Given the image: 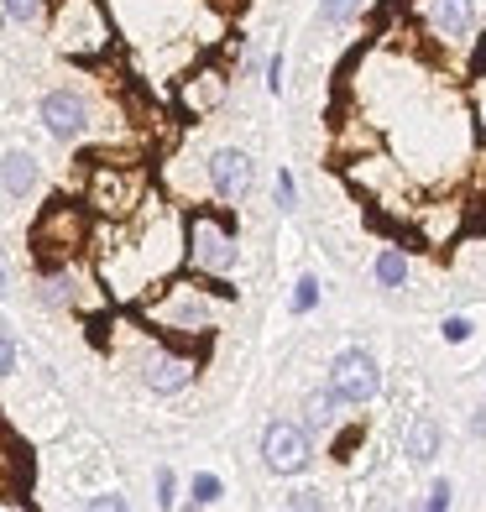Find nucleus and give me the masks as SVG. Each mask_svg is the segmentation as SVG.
I'll return each instance as SVG.
<instances>
[{"instance_id":"obj_1","label":"nucleus","mask_w":486,"mask_h":512,"mask_svg":"<svg viewBox=\"0 0 486 512\" xmlns=\"http://www.w3.org/2000/svg\"><path fill=\"white\" fill-rule=\"evenodd\" d=\"M215 298H230L220 283L215 288H199V283H168L152 304L142 309L157 330L168 335H204L215 324Z\"/></svg>"},{"instance_id":"obj_2","label":"nucleus","mask_w":486,"mask_h":512,"mask_svg":"<svg viewBox=\"0 0 486 512\" xmlns=\"http://www.w3.org/2000/svg\"><path fill=\"white\" fill-rule=\"evenodd\" d=\"M236 256H241L236 230H230L220 215H210V209H194L189 225H183V262H189L199 277H215L220 283L225 272H236Z\"/></svg>"},{"instance_id":"obj_3","label":"nucleus","mask_w":486,"mask_h":512,"mask_svg":"<svg viewBox=\"0 0 486 512\" xmlns=\"http://www.w3.org/2000/svg\"><path fill=\"white\" fill-rule=\"evenodd\" d=\"M53 42L74 58H95L110 48V16L100 0H63L53 21Z\"/></svg>"},{"instance_id":"obj_4","label":"nucleus","mask_w":486,"mask_h":512,"mask_svg":"<svg viewBox=\"0 0 486 512\" xmlns=\"http://www.w3.org/2000/svg\"><path fill=\"white\" fill-rule=\"evenodd\" d=\"M142 189H147L142 168H110V162L89 168V209L105 220H126L142 204Z\"/></svg>"},{"instance_id":"obj_5","label":"nucleus","mask_w":486,"mask_h":512,"mask_svg":"<svg viewBox=\"0 0 486 512\" xmlns=\"http://www.w3.org/2000/svg\"><path fill=\"white\" fill-rule=\"evenodd\" d=\"M32 241H37L42 256L53 251V267H58V262H68L74 251H84V241H89V215H84L79 204H53L48 215H42V225L32 230Z\"/></svg>"},{"instance_id":"obj_6","label":"nucleus","mask_w":486,"mask_h":512,"mask_svg":"<svg viewBox=\"0 0 486 512\" xmlns=\"http://www.w3.org/2000/svg\"><path fill=\"white\" fill-rule=\"evenodd\" d=\"M262 460H267V471L272 476H304L309 471V429H298V424H283V418H272V424L262 429Z\"/></svg>"},{"instance_id":"obj_7","label":"nucleus","mask_w":486,"mask_h":512,"mask_svg":"<svg viewBox=\"0 0 486 512\" xmlns=\"http://www.w3.org/2000/svg\"><path fill=\"white\" fill-rule=\"evenodd\" d=\"M199 361L189 351H173V345H152V351L142 356V366H136V377H142L147 392H157V398H173V392H183L194 382Z\"/></svg>"},{"instance_id":"obj_8","label":"nucleus","mask_w":486,"mask_h":512,"mask_svg":"<svg viewBox=\"0 0 486 512\" xmlns=\"http://www.w3.org/2000/svg\"><path fill=\"white\" fill-rule=\"evenodd\" d=\"M37 115H42V131H48L53 142H79V136L89 131V100L79 95V89H48Z\"/></svg>"},{"instance_id":"obj_9","label":"nucleus","mask_w":486,"mask_h":512,"mask_svg":"<svg viewBox=\"0 0 486 512\" xmlns=\"http://www.w3.org/2000/svg\"><path fill=\"white\" fill-rule=\"evenodd\" d=\"M330 387L340 392L345 403H372L382 392V371L366 351H340L335 366H330Z\"/></svg>"},{"instance_id":"obj_10","label":"nucleus","mask_w":486,"mask_h":512,"mask_svg":"<svg viewBox=\"0 0 486 512\" xmlns=\"http://www.w3.org/2000/svg\"><path fill=\"white\" fill-rule=\"evenodd\" d=\"M251 157L241 152V147H220V152H210V194L220 199V204H236V199H246L251 194Z\"/></svg>"},{"instance_id":"obj_11","label":"nucleus","mask_w":486,"mask_h":512,"mask_svg":"<svg viewBox=\"0 0 486 512\" xmlns=\"http://www.w3.org/2000/svg\"><path fill=\"white\" fill-rule=\"evenodd\" d=\"M225 95H230V79H225V68H220V63H199L194 74L178 84V105L189 110V115H210V110H220Z\"/></svg>"},{"instance_id":"obj_12","label":"nucleus","mask_w":486,"mask_h":512,"mask_svg":"<svg viewBox=\"0 0 486 512\" xmlns=\"http://www.w3.org/2000/svg\"><path fill=\"white\" fill-rule=\"evenodd\" d=\"M37 178H42V168H37V157L27 147H16V152L0 157V189H6L11 199H27L37 189Z\"/></svg>"},{"instance_id":"obj_13","label":"nucleus","mask_w":486,"mask_h":512,"mask_svg":"<svg viewBox=\"0 0 486 512\" xmlns=\"http://www.w3.org/2000/svg\"><path fill=\"white\" fill-rule=\"evenodd\" d=\"M429 27L439 37H471L476 27V0H429Z\"/></svg>"},{"instance_id":"obj_14","label":"nucleus","mask_w":486,"mask_h":512,"mask_svg":"<svg viewBox=\"0 0 486 512\" xmlns=\"http://www.w3.org/2000/svg\"><path fill=\"white\" fill-rule=\"evenodd\" d=\"M439 445H445V429L434 418H413L403 429V460H413V465H429L439 455Z\"/></svg>"},{"instance_id":"obj_15","label":"nucleus","mask_w":486,"mask_h":512,"mask_svg":"<svg viewBox=\"0 0 486 512\" xmlns=\"http://www.w3.org/2000/svg\"><path fill=\"white\" fill-rule=\"evenodd\" d=\"M345 398L335 387H319V392H309V403H304V418H309V429H330L335 424V408H340Z\"/></svg>"},{"instance_id":"obj_16","label":"nucleus","mask_w":486,"mask_h":512,"mask_svg":"<svg viewBox=\"0 0 486 512\" xmlns=\"http://www.w3.org/2000/svg\"><path fill=\"white\" fill-rule=\"evenodd\" d=\"M377 283H382L387 293H398V288L408 283V256H403L398 246H387V251L377 256Z\"/></svg>"},{"instance_id":"obj_17","label":"nucleus","mask_w":486,"mask_h":512,"mask_svg":"<svg viewBox=\"0 0 486 512\" xmlns=\"http://www.w3.org/2000/svg\"><path fill=\"white\" fill-rule=\"evenodd\" d=\"M220 492H225V481L210 476V471H199L189 481V507H210V502H220Z\"/></svg>"},{"instance_id":"obj_18","label":"nucleus","mask_w":486,"mask_h":512,"mask_svg":"<svg viewBox=\"0 0 486 512\" xmlns=\"http://www.w3.org/2000/svg\"><path fill=\"white\" fill-rule=\"evenodd\" d=\"M0 11H6V21L32 27V21H42V11H48V0H0Z\"/></svg>"},{"instance_id":"obj_19","label":"nucleus","mask_w":486,"mask_h":512,"mask_svg":"<svg viewBox=\"0 0 486 512\" xmlns=\"http://www.w3.org/2000/svg\"><path fill=\"white\" fill-rule=\"evenodd\" d=\"M356 11H361V0H324L319 21L324 27H345V21H356Z\"/></svg>"},{"instance_id":"obj_20","label":"nucleus","mask_w":486,"mask_h":512,"mask_svg":"<svg viewBox=\"0 0 486 512\" xmlns=\"http://www.w3.org/2000/svg\"><path fill=\"white\" fill-rule=\"evenodd\" d=\"M314 304H319V277L304 272V277H298V288H293V314H309Z\"/></svg>"},{"instance_id":"obj_21","label":"nucleus","mask_w":486,"mask_h":512,"mask_svg":"<svg viewBox=\"0 0 486 512\" xmlns=\"http://www.w3.org/2000/svg\"><path fill=\"white\" fill-rule=\"evenodd\" d=\"M16 371V340H11V324L0 319V382H6Z\"/></svg>"},{"instance_id":"obj_22","label":"nucleus","mask_w":486,"mask_h":512,"mask_svg":"<svg viewBox=\"0 0 486 512\" xmlns=\"http://www.w3.org/2000/svg\"><path fill=\"white\" fill-rule=\"evenodd\" d=\"M79 512H131V507H126V497H121V492H100V497H89Z\"/></svg>"},{"instance_id":"obj_23","label":"nucleus","mask_w":486,"mask_h":512,"mask_svg":"<svg viewBox=\"0 0 486 512\" xmlns=\"http://www.w3.org/2000/svg\"><path fill=\"white\" fill-rule=\"evenodd\" d=\"M173 492H178V486H173V471L162 465V471H157V507H162V512H173V507H178Z\"/></svg>"},{"instance_id":"obj_24","label":"nucleus","mask_w":486,"mask_h":512,"mask_svg":"<svg viewBox=\"0 0 486 512\" xmlns=\"http://www.w3.org/2000/svg\"><path fill=\"white\" fill-rule=\"evenodd\" d=\"M424 512H450V481H434V486H429Z\"/></svg>"},{"instance_id":"obj_25","label":"nucleus","mask_w":486,"mask_h":512,"mask_svg":"<svg viewBox=\"0 0 486 512\" xmlns=\"http://www.w3.org/2000/svg\"><path fill=\"white\" fill-rule=\"evenodd\" d=\"M439 335H445L450 345H460V340H471V319H460V314H455V319H445V330H439Z\"/></svg>"},{"instance_id":"obj_26","label":"nucleus","mask_w":486,"mask_h":512,"mask_svg":"<svg viewBox=\"0 0 486 512\" xmlns=\"http://www.w3.org/2000/svg\"><path fill=\"white\" fill-rule=\"evenodd\" d=\"M267 89H272V95L283 89V53H272V58H267Z\"/></svg>"},{"instance_id":"obj_27","label":"nucleus","mask_w":486,"mask_h":512,"mask_svg":"<svg viewBox=\"0 0 486 512\" xmlns=\"http://www.w3.org/2000/svg\"><path fill=\"white\" fill-rule=\"evenodd\" d=\"M277 199H283V209H293L298 189H293V173H277Z\"/></svg>"},{"instance_id":"obj_28","label":"nucleus","mask_w":486,"mask_h":512,"mask_svg":"<svg viewBox=\"0 0 486 512\" xmlns=\"http://www.w3.org/2000/svg\"><path fill=\"white\" fill-rule=\"evenodd\" d=\"M319 507H324L319 492H298V497H293V512H319Z\"/></svg>"},{"instance_id":"obj_29","label":"nucleus","mask_w":486,"mask_h":512,"mask_svg":"<svg viewBox=\"0 0 486 512\" xmlns=\"http://www.w3.org/2000/svg\"><path fill=\"white\" fill-rule=\"evenodd\" d=\"M215 6H220V11H241V6H246V0H215Z\"/></svg>"},{"instance_id":"obj_30","label":"nucleus","mask_w":486,"mask_h":512,"mask_svg":"<svg viewBox=\"0 0 486 512\" xmlns=\"http://www.w3.org/2000/svg\"><path fill=\"white\" fill-rule=\"evenodd\" d=\"M0 298H6V267H0Z\"/></svg>"},{"instance_id":"obj_31","label":"nucleus","mask_w":486,"mask_h":512,"mask_svg":"<svg viewBox=\"0 0 486 512\" xmlns=\"http://www.w3.org/2000/svg\"><path fill=\"white\" fill-rule=\"evenodd\" d=\"M0 512H16V507H0Z\"/></svg>"}]
</instances>
